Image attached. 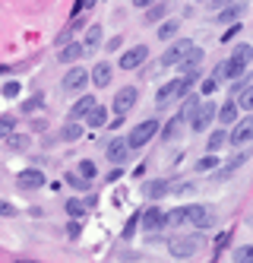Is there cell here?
<instances>
[{"instance_id":"obj_1","label":"cell","mask_w":253,"mask_h":263,"mask_svg":"<svg viewBox=\"0 0 253 263\" xmlns=\"http://www.w3.org/2000/svg\"><path fill=\"white\" fill-rule=\"evenodd\" d=\"M197 83L193 77H174V80H168L159 92H155V105L159 108H165V105H171L174 99H184L187 92H190V86Z\"/></svg>"},{"instance_id":"obj_2","label":"cell","mask_w":253,"mask_h":263,"mask_svg":"<svg viewBox=\"0 0 253 263\" xmlns=\"http://www.w3.org/2000/svg\"><path fill=\"white\" fill-rule=\"evenodd\" d=\"M168 251H171V257H178V260H190L193 254L200 251V235H178V238H171Z\"/></svg>"},{"instance_id":"obj_3","label":"cell","mask_w":253,"mask_h":263,"mask_svg":"<svg viewBox=\"0 0 253 263\" xmlns=\"http://www.w3.org/2000/svg\"><path fill=\"white\" fill-rule=\"evenodd\" d=\"M155 134H159V121L155 118H149V121H140L130 134H127V143H130V149H143Z\"/></svg>"},{"instance_id":"obj_4","label":"cell","mask_w":253,"mask_h":263,"mask_svg":"<svg viewBox=\"0 0 253 263\" xmlns=\"http://www.w3.org/2000/svg\"><path fill=\"white\" fill-rule=\"evenodd\" d=\"M184 225H190V229H209L212 213L203 203H184Z\"/></svg>"},{"instance_id":"obj_5","label":"cell","mask_w":253,"mask_h":263,"mask_svg":"<svg viewBox=\"0 0 253 263\" xmlns=\"http://www.w3.org/2000/svg\"><path fill=\"white\" fill-rule=\"evenodd\" d=\"M216 115H219V108H216V102H200V108H197V115L190 118V127L197 130V134H203V130H209V127H212V121H216Z\"/></svg>"},{"instance_id":"obj_6","label":"cell","mask_w":253,"mask_h":263,"mask_svg":"<svg viewBox=\"0 0 253 263\" xmlns=\"http://www.w3.org/2000/svg\"><path fill=\"white\" fill-rule=\"evenodd\" d=\"M228 143H231V146H238V149L247 146V143H253V111L235 124V130L228 134Z\"/></svg>"},{"instance_id":"obj_7","label":"cell","mask_w":253,"mask_h":263,"mask_svg":"<svg viewBox=\"0 0 253 263\" xmlns=\"http://www.w3.org/2000/svg\"><path fill=\"white\" fill-rule=\"evenodd\" d=\"M190 48H193L190 39H178V42H174V45L162 54V58H159V64H162V67H178V64L187 58V51H190Z\"/></svg>"},{"instance_id":"obj_8","label":"cell","mask_w":253,"mask_h":263,"mask_svg":"<svg viewBox=\"0 0 253 263\" xmlns=\"http://www.w3.org/2000/svg\"><path fill=\"white\" fill-rule=\"evenodd\" d=\"M149 61V45H133L130 51H124L121 54V70H136V67H143Z\"/></svg>"},{"instance_id":"obj_9","label":"cell","mask_w":253,"mask_h":263,"mask_svg":"<svg viewBox=\"0 0 253 263\" xmlns=\"http://www.w3.org/2000/svg\"><path fill=\"white\" fill-rule=\"evenodd\" d=\"M136 99H140V89H136V86H124V89L118 92V96H114V115L124 118L127 111L136 105Z\"/></svg>"},{"instance_id":"obj_10","label":"cell","mask_w":253,"mask_h":263,"mask_svg":"<svg viewBox=\"0 0 253 263\" xmlns=\"http://www.w3.org/2000/svg\"><path fill=\"white\" fill-rule=\"evenodd\" d=\"M130 143H127V137H118V140H111L108 143V149H105V156H108V162L111 165H124L127 159H130Z\"/></svg>"},{"instance_id":"obj_11","label":"cell","mask_w":253,"mask_h":263,"mask_svg":"<svg viewBox=\"0 0 253 263\" xmlns=\"http://www.w3.org/2000/svg\"><path fill=\"white\" fill-rule=\"evenodd\" d=\"M200 64H203V48L193 45V48L187 51V58L178 64V70L184 73V77H193V80H197V77H200Z\"/></svg>"},{"instance_id":"obj_12","label":"cell","mask_w":253,"mask_h":263,"mask_svg":"<svg viewBox=\"0 0 253 263\" xmlns=\"http://www.w3.org/2000/svg\"><path fill=\"white\" fill-rule=\"evenodd\" d=\"M16 184H19V191H38V187H45V175L38 168H26V172H19Z\"/></svg>"},{"instance_id":"obj_13","label":"cell","mask_w":253,"mask_h":263,"mask_svg":"<svg viewBox=\"0 0 253 263\" xmlns=\"http://www.w3.org/2000/svg\"><path fill=\"white\" fill-rule=\"evenodd\" d=\"M140 222H143V229H149V232L165 229V213H162V206H159V203H152L149 210L140 216Z\"/></svg>"},{"instance_id":"obj_14","label":"cell","mask_w":253,"mask_h":263,"mask_svg":"<svg viewBox=\"0 0 253 263\" xmlns=\"http://www.w3.org/2000/svg\"><path fill=\"white\" fill-rule=\"evenodd\" d=\"M86 83H89V73L83 67H73L67 77H64V89L67 92H80V89H86Z\"/></svg>"},{"instance_id":"obj_15","label":"cell","mask_w":253,"mask_h":263,"mask_svg":"<svg viewBox=\"0 0 253 263\" xmlns=\"http://www.w3.org/2000/svg\"><path fill=\"white\" fill-rule=\"evenodd\" d=\"M143 191H146V197L155 203V200H162L165 194H171V181H168V178H155V181H149V184L143 187Z\"/></svg>"},{"instance_id":"obj_16","label":"cell","mask_w":253,"mask_h":263,"mask_svg":"<svg viewBox=\"0 0 253 263\" xmlns=\"http://www.w3.org/2000/svg\"><path fill=\"white\" fill-rule=\"evenodd\" d=\"M83 54H86L83 42H70V45H64V51H57V61H61V64H73V61H80Z\"/></svg>"},{"instance_id":"obj_17","label":"cell","mask_w":253,"mask_h":263,"mask_svg":"<svg viewBox=\"0 0 253 263\" xmlns=\"http://www.w3.org/2000/svg\"><path fill=\"white\" fill-rule=\"evenodd\" d=\"M238 115H241L238 102H225V105L219 108V115H216V118H219L222 127H235V124H238Z\"/></svg>"},{"instance_id":"obj_18","label":"cell","mask_w":253,"mask_h":263,"mask_svg":"<svg viewBox=\"0 0 253 263\" xmlns=\"http://www.w3.org/2000/svg\"><path fill=\"white\" fill-rule=\"evenodd\" d=\"M168 13H171V4H168V0H159V4H152V7L146 10V26H155V23H162Z\"/></svg>"},{"instance_id":"obj_19","label":"cell","mask_w":253,"mask_h":263,"mask_svg":"<svg viewBox=\"0 0 253 263\" xmlns=\"http://www.w3.org/2000/svg\"><path fill=\"white\" fill-rule=\"evenodd\" d=\"M95 105H99V102H95V96H83L80 102H76V105L70 108V121H83V118L89 115V111H92Z\"/></svg>"},{"instance_id":"obj_20","label":"cell","mask_w":253,"mask_h":263,"mask_svg":"<svg viewBox=\"0 0 253 263\" xmlns=\"http://www.w3.org/2000/svg\"><path fill=\"white\" fill-rule=\"evenodd\" d=\"M244 4H241V0H235V4H228L222 13H219V23H238L241 20V16H244Z\"/></svg>"},{"instance_id":"obj_21","label":"cell","mask_w":253,"mask_h":263,"mask_svg":"<svg viewBox=\"0 0 253 263\" xmlns=\"http://www.w3.org/2000/svg\"><path fill=\"white\" fill-rule=\"evenodd\" d=\"M86 124L95 127V130H102V127L108 124V108H105V105H95L89 115H86Z\"/></svg>"},{"instance_id":"obj_22","label":"cell","mask_w":253,"mask_h":263,"mask_svg":"<svg viewBox=\"0 0 253 263\" xmlns=\"http://www.w3.org/2000/svg\"><path fill=\"white\" fill-rule=\"evenodd\" d=\"M89 80H92L95 86H99V89H105V86L111 83V64H99V67H95V70L89 73Z\"/></svg>"},{"instance_id":"obj_23","label":"cell","mask_w":253,"mask_h":263,"mask_svg":"<svg viewBox=\"0 0 253 263\" xmlns=\"http://www.w3.org/2000/svg\"><path fill=\"white\" fill-rule=\"evenodd\" d=\"M200 102H203V96H184V108L178 111V118H181V121H190L193 115H197Z\"/></svg>"},{"instance_id":"obj_24","label":"cell","mask_w":253,"mask_h":263,"mask_svg":"<svg viewBox=\"0 0 253 263\" xmlns=\"http://www.w3.org/2000/svg\"><path fill=\"white\" fill-rule=\"evenodd\" d=\"M29 146H32V137L29 134H10L7 137V149H13V153H26Z\"/></svg>"},{"instance_id":"obj_25","label":"cell","mask_w":253,"mask_h":263,"mask_svg":"<svg viewBox=\"0 0 253 263\" xmlns=\"http://www.w3.org/2000/svg\"><path fill=\"white\" fill-rule=\"evenodd\" d=\"M102 39H105L102 26H89V32H86V42H83V45H86V54L99 48V45H102Z\"/></svg>"},{"instance_id":"obj_26","label":"cell","mask_w":253,"mask_h":263,"mask_svg":"<svg viewBox=\"0 0 253 263\" xmlns=\"http://www.w3.org/2000/svg\"><path fill=\"white\" fill-rule=\"evenodd\" d=\"M225 143H228V127H219L216 134H209V146L206 149H209V153H219Z\"/></svg>"},{"instance_id":"obj_27","label":"cell","mask_w":253,"mask_h":263,"mask_svg":"<svg viewBox=\"0 0 253 263\" xmlns=\"http://www.w3.org/2000/svg\"><path fill=\"white\" fill-rule=\"evenodd\" d=\"M178 29H181V23H178V20H165V23L159 26V39H162V42L178 39Z\"/></svg>"},{"instance_id":"obj_28","label":"cell","mask_w":253,"mask_h":263,"mask_svg":"<svg viewBox=\"0 0 253 263\" xmlns=\"http://www.w3.org/2000/svg\"><path fill=\"white\" fill-rule=\"evenodd\" d=\"M247 156H250V153H238V156H235V159H231L228 165H222V168H219V172H216V178H219V181H222V178H228V175H231V172H235V168H238V165H244V162H247Z\"/></svg>"},{"instance_id":"obj_29","label":"cell","mask_w":253,"mask_h":263,"mask_svg":"<svg viewBox=\"0 0 253 263\" xmlns=\"http://www.w3.org/2000/svg\"><path fill=\"white\" fill-rule=\"evenodd\" d=\"M235 102H238V108H241V111H253V83H250V86H244V89L238 92V99H235Z\"/></svg>"},{"instance_id":"obj_30","label":"cell","mask_w":253,"mask_h":263,"mask_svg":"<svg viewBox=\"0 0 253 263\" xmlns=\"http://www.w3.org/2000/svg\"><path fill=\"white\" fill-rule=\"evenodd\" d=\"M165 229H184V206L165 213Z\"/></svg>"},{"instance_id":"obj_31","label":"cell","mask_w":253,"mask_h":263,"mask_svg":"<svg viewBox=\"0 0 253 263\" xmlns=\"http://www.w3.org/2000/svg\"><path fill=\"white\" fill-rule=\"evenodd\" d=\"M83 134H86V127H80V121H73L70 127H64V130H61V140H80Z\"/></svg>"},{"instance_id":"obj_32","label":"cell","mask_w":253,"mask_h":263,"mask_svg":"<svg viewBox=\"0 0 253 263\" xmlns=\"http://www.w3.org/2000/svg\"><path fill=\"white\" fill-rule=\"evenodd\" d=\"M76 172H80V175H83V178H86V181H92V178H95V175H99V168H95V165H92V162H89V159H83V162H80V165H76Z\"/></svg>"},{"instance_id":"obj_33","label":"cell","mask_w":253,"mask_h":263,"mask_svg":"<svg viewBox=\"0 0 253 263\" xmlns=\"http://www.w3.org/2000/svg\"><path fill=\"white\" fill-rule=\"evenodd\" d=\"M13 127H16V118H13V115H4V118H0V140H7V137L13 134Z\"/></svg>"},{"instance_id":"obj_34","label":"cell","mask_w":253,"mask_h":263,"mask_svg":"<svg viewBox=\"0 0 253 263\" xmlns=\"http://www.w3.org/2000/svg\"><path fill=\"white\" fill-rule=\"evenodd\" d=\"M212 168H219V156L212 153V156H203L200 162H197V172H212Z\"/></svg>"},{"instance_id":"obj_35","label":"cell","mask_w":253,"mask_h":263,"mask_svg":"<svg viewBox=\"0 0 253 263\" xmlns=\"http://www.w3.org/2000/svg\"><path fill=\"white\" fill-rule=\"evenodd\" d=\"M235 263H253V244H244L235 251Z\"/></svg>"},{"instance_id":"obj_36","label":"cell","mask_w":253,"mask_h":263,"mask_svg":"<svg viewBox=\"0 0 253 263\" xmlns=\"http://www.w3.org/2000/svg\"><path fill=\"white\" fill-rule=\"evenodd\" d=\"M67 213H70L73 219H83V216H86V203H83V200H70V203H67Z\"/></svg>"},{"instance_id":"obj_37","label":"cell","mask_w":253,"mask_h":263,"mask_svg":"<svg viewBox=\"0 0 253 263\" xmlns=\"http://www.w3.org/2000/svg\"><path fill=\"white\" fill-rule=\"evenodd\" d=\"M181 124H184V121H181L178 115H174V118L168 121V127L162 130V140H174V134H178V127H181Z\"/></svg>"},{"instance_id":"obj_38","label":"cell","mask_w":253,"mask_h":263,"mask_svg":"<svg viewBox=\"0 0 253 263\" xmlns=\"http://www.w3.org/2000/svg\"><path fill=\"white\" fill-rule=\"evenodd\" d=\"M67 184L70 187H76V191H86V187H89V181L80 175V172H73V175H67Z\"/></svg>"},{"instance_id":"obj_39","label":"cell","mask_w":253,"mask_h":263,"mask_svg":"<svg viewBox=\"0 0 253 263\" xmlns=\"http://www.w3.org/2000/svg\"><path fill=\"white\" fill-rule=\"evenodd\" d=\"M228 244H231V232H222V235L216 238V257H219V254L228 248Z\"/></svg>"},{"instance_id":"obj_40","label":"cell","mask_w":253,"mask_h":263,"mask_svg":"<svg viewBox=\"0 0 253 263\" xmlns=\"http://www.w3.org/2000/svg\"><path fill=\"white\" fill-rule=\"evenodd\" d=\"M219 89V80L212 77V80H203V86H200V96H212V92Z\"/></svg>"},{"instance_id":"obj_41","label":"cell","mask_w":253,"mask_h":263,"mask_svg":"<svg viewBox=\"0 0 253 263\" xmlns=\"http://www.w3.org/2000/svg\"><path fill=\"white\" fill-rule=\"evenodd\" d=\"M19 92H23V89H19V83H7L4 86V99H16Z\"/></svg>"},{"instance_id":"obj_42","label":"cell","mask_w":253,"mask_h":263,"mask_svg":"<svg viewBox=\"0 0 253 263\" xmlns=\"http://www.w3.org/2000/svg\"><path fill=\"white\" fill-rule=\"evenodd\" d=\"M136 225H140V213H136V216H133V219H130V222L124 225V238H130V235L136 232Z\"/></svg>"},{"instance_id":"obj_43","label":"cell","mask_w":253,"mask_h":263,"mask_svg":"<svg viewBox=\"0 0 253 263\" xmlns=\"http://www.w3.org/2000/svg\"><path fill=\"white\" fill-rule=\"evenodd\" d=\"M19 210H16V206L13 203H7V200H0V216H16Z\"/></svg>"},{"instance_id":"obj_44","label":"cell","mask_w":253,"mask_h":263,"mask_svg":"<svg viewBox=\"0 0 253 263\" xmlns=\"http://www.w3.org/2000/svg\"><path fill=\"white\" fill-rule=\"evenodd\" d=\"M121 178H124V172H121V165H114V172H111V175H108L105 181H108V184H118Z\"/></svg>"},{"instance_id":"obj_45","label":"cell","mask_w":253,"mask_h":263,"mask_svg":"<svg viewBox=\"0 0 253 263\" xmlns=\"http://www.w3.org/2000/svg\"><path fill=\"white\" fill-rule=\"evenodd\" d=\"M67 235H70V238H80V219H73V222L67 225Z\"/></svg>"},{"instance_id":"obj_46","label":"cell","mask_w":253,"mask_h":263,"mask_svg":"<svg viewBox=\"0 0 253 263\" xmlns=\"http://www.w3.org/2000/svg\"><path fill=\"white\" fill-rule=\"evenodd\" d=\"M238 32H241V23H235V26H231V29H228L225 35H222V42H231V39H235Z\"/></svg>"},{"instance_id":"obj_47","label":"cell","mask_w":253,"mask_h":263,"mask_svg":"<svg viewBox=\"0 0 253 263\" xmlns=\"http://www.w3.org/2000/svg\"><path fill=\"white\" fill-rule=\"evenodd\" d=\"M155 4V0H133V7H140V10H149Z\"/></svg>"},{"instance_id":"obj_48","label":"cell","mask_w":253,"mask_h":263,"mask_svg":"<svg viewBox=\"0 0 253 263\" xmlns=\"http://www.w3.org/2000/svg\"><path fill=\"white\" fill-rule=\"evenodd\" d=\"M209 7H228V4H235V0H206Z\"/></svg>"},{"instance_id":"obj_49","label":"cell","mask_w":253,"mask_h":263,"mask_svg":"<svg viewBox=\"0 0 253 263\" xmlns=\"http://www.w3.org/2000/svg\"><path fill=\"white\" fill-rule=\"evenodd\" d=\"M121 45H124V39H111V42H108V51H118Z\"/></svg>"},{"instance_id":"obj_50","label":"cell","mask_w":253,"mask_h":263,"mask_svg":"<svg viewBox=\"0 0 253 263\" xmlns=\"http://www.w3.org/2000/svg\"><path fill=\"white\" fill-rule=\"evenodd\" d=\"M83 4H86V7H92V4H95V0H83Z\"/></svg>"},{"instance_id":"obj_51","label":"cell","mask_w":253,"mask_h":263,"mask_svg":"<svg viewBox=\"0 0 253 263\" xmlns=\"http://www.w3.org/2000/svg\"><path fill=\"white\" fill-rule=\"evenodd\" d=\"M19 263H35V260H19Z\"/></svg>"}]
</instances>
